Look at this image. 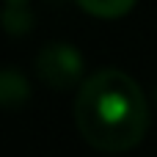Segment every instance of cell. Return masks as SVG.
<instances>
[{"label":"cell","mask_w":157,"mask_h":157,"mask_svg":"<svg viewBox=\"0 0 157 157\" xmlns=\"http://www.w3.org/2000/svg\"><path fill=\"white\" fill-rule=\"evenodd\" d=\"M149 102L144 88L121 69H99L80 83L75 124L88 146L121 155L138 146L149 130Z\"/></svg>","instance_id":"1"},{"label":"cell","mask_w":157,"mask_h":157,"mask_svg":"<svg viewBox=\"0 0 157 157\" xmlns=\"http://www.w3.org/2000/svg\"><path fill=\"white\" fill-rule=\"evenodd\" d=\"M36 72H39L41 83L50 86L52 91H66V88H75L77 83H83L86 63H83V55L75 44L52 41L39 50Z\"/></svg>","instance_id":"2"},{"label":"cell","mask_w":157,"mask_h":157,"mask_svg":"<svg viewBox=\"0 0 157 157\" xmlns=\"http://www.w3.org/2000/svg\"><path fill=\"white\" fill-rule=\"evenodd\" d=\"M28 97H30V86H28L25 75L14 66L3 69V75H0V102L8 110H14V108H22L28 102Z\"/></svg>","instance_id":"3"},{"label":"cell","mask_w":157,"mask_h":157,"mask_svg":"<svg viewBox=\"0 0 157 157\" xmlns=\"http://www.w3.org/2000/svg\"><path fill=\"white\" fill-rule=\"evenodd\" d=\"M86 14L99 17V19H119L135 8L138 0H75Z\"/></svg>","instance_id":"4"},{"label":"cell","mask_w":157,"mask_h":157,"mask_svg":"<svg viewBox=\"0 0 157 157\" xmlns=\"http://www.w3.org/2000/svg\"><path fill=\"white\" fill-rule=\"evenodd\" d=\"M3 28L8 36H22L33 28V14L28 11V6H11L6 3V11H3Z\"/></svg>","instance_id":"5"},{"label":"cell","mask_w":157,"mask_h":157,"mask_svg":"<svg viewBox=\"0 0 157 157\" xmlns=\"http://www.w3.org/2000/svg\"><path fill=\"white\" fill-rule=\"evenodd\" d=\"M6 3H11V6H25L28 0H6Z\"/></svg>","instance_id":"6"},{"label":"cell","mask_w":157,"mask_h":157,"mask_svg":"<svg viewBox=\"0 0 157 157\" xmlns=\"http://www.w3.org/2000/svg\"><path fill=\"white\" fill-rule=\"evenodd\" d=\"M155 102H157V88H155Z\"/></svg>","instance_id":"7"}]
</instances>
